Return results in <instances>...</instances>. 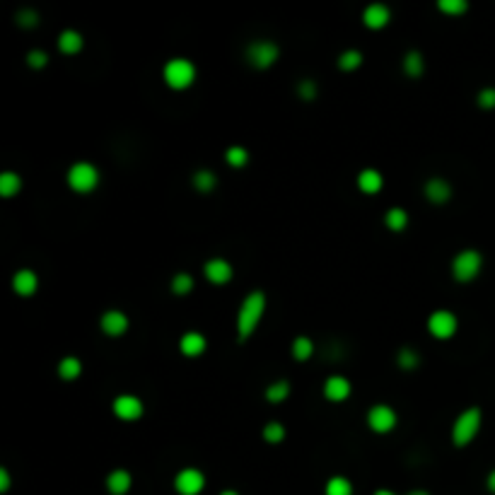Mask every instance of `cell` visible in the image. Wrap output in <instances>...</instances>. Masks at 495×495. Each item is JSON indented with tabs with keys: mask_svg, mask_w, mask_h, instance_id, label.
I'll use <instances>...</instances> for the list:
<instances>
[{
	"mask_svg": "<svg viewBox=\"0 0 495 495\" xmlns=\"http://www.w3.org/2000/svg\"><path fill=\"white\" fill-rule=\"evenodd\" d=\"M263 309H266V295L261 290H254L244 297L237 314V336L239 341H246L256 331L258 322L263 317Z\"/></svg>",
	"mask_w": 495,
	"mask_h": 495,
	"instance_id": "cell-1",
	"label": "cell"
},
{
	"mask_svg": "<svg viewBox=\"0 0 495 495\" xmlns=\"http://www.w3.org/2000/svg\"><path fill=\"white\" fill-rule=\"evenodd\" d=\"M481 420H483L481 408L478 406L466 408L464 413L454 420V427H452L454 444H457V447H466V444H469L478 435V430H481Z\"/></svg>",
	"mask_w": 495,
	"mask_h": 495,
	"instance_id": "cell-2",
	"label": "cell"
},
{
	"mask_svg": "<svg viewBox=\"0 0 495 495\" xmlns=\"http://www.w3.org/2000/svg\"><path fill=\"white\" fill-rule=\"evenodd\" d=\"M481 266H483L481 251H476V249H464V251H459V254L454 256V261H452V273H454V278H457L459 283H469V280H474L476 275L481 273Z\"/></svg>",
	"mask_w": 495,
	"mask_h": 495,
	"instance_id": "cell-3",
	"label": "cell"
},
{
	"mask_svg": "<svg viewBox=\"0 0 495 495\" xmlns=\"http://www.w3.org/2000/svg\"><path fill=\"white\" fill-rule=\"evenodd\" d=\"M68 184L77 194H89V191H94L99 184L97 167L89 165V162H77V165H73L68 170Z\"/></svg>",
	"mask_w": 495,
	"mask_h": 495,
	"instance_id": "cell-4",
	"label": "cell"
},
{
	"mask_svg": "<svg viewBox=\"0 0 495 495\" xmlns=\"http://www.w3.org/2000/svg\"><path fill=\"white\" fill-rule=\"evenodd\" d=\"M196 77V65L187 58H172L165 65V82L172 89H184L194 82Z\"/></svg>",
	"mask_w": 495,
	"mask_h": 495,
	"instance_id": "cell-5",
	"label": "cell"
},
{
	"mask_svg": "<svg viewBox=\"0 0 495 495\" xmlns=\"http://www.w3.org/2000/svg\"><path fill=\"white\" fill-rule=\"evenodd\" d=\"M457 317H454L449 309H437V312L430 314V319H427V331H430L435 339H452L454 334H457Z\"/></svg>",
	"mask_w": 495,
	"mask_h": 495,
	"instance_id": "cell-6",
	"label": "cell"
},
{
	"mask_svg": "<svg viewBox=\"0 0 495 495\" xmlns=\"http://www.w3.org/2000/svg\"><path fill=\"white\" fill-rule=\"evenodd\" d=\"M246 58L254 68H268L278 58V46L273 42H266V39H258V42L246 46Z\"/></svg>",
	"mask_w": 495,
	"mask_h": 495,
	"instance_id": "cell-7",
	"label": "cell"
},
{
	"mask_svg": "<svg viewBox=\"0 0 495 495\" xmlns=\"http://www.w3.org/2000/svg\"><path fill=\"white\" fill-rule=\"evenodd\" d=\"M206 486V478L199 469L189 466V469H182L174 478V488H177L179 495H199Z\"/></svg>",
	"mask_w": 495,
	"mask_h": 495,
	"instance_id": "cell-8",
	"label": "cell"
},
{
	"mask_svg": "<svg viewBox=\"0 0 495 495\" xmlns=\"http://www.w3.org/2000/svg\"><path fill=\"white\" fill-rule=\"evenodd\" d=\"M368 425L372 427L375 432H389L394 430V425H396V413H394V408L387 406V403H377L368 413Z\"/></svg>",
	"mask_w": 495,
	"mask_h": 495,
	"instance_id": "cell-9",
	"label": "cell"
},
{
	"mask_svg": "<svg viewBox=\"0 0 495 495\" xmlns=\"http://www.w3.org/2000/svg\"><path fill=\"white\" fill-rule=\"evenodd\" d=\"M114 413L121 420H138L143 415V401L138 396H131V394H121V396L114 399Z\"/></svg>",
	"mask_w": 495,
	"mask_h": 495,
	"instance_id": "cell-10",
	"label": "cell"
},
{
	"mask_svg": "<svg viewBox=\"0 0 495 495\" xmlns=\"http://www.w3.org/2000/svg\"><path fill=\"white\" fill-rule=\"evenodd\" d=\"M324 396L329 401H346L351 396V382L341 375H334L324 382Z\"/></svg>",
	"mask_w": 495,
	"mask_h": 495,
	"instance_id": "cell-11",
	"label": "cell"
},
{
	"mask_svg": "<svg viewBox=\"0 0 495 495\" xmlns=\"http://www.w3.org/2000/svg\"><path fill=\"white\" fill-rule=\"evenodd\" d=\"M99 324H102V331L106 336H121L128 329V317L119 312V309H109V312L102 314V322Z\"/></svg>",
	"mask_w": 495,
	"mask_h": 495,
	"instance_id": "cell-12",
	"label": "cell"
},
{
	"mask_svg": "<svg viewBox=\"0 0 495 495\" xmlns=\"http://www.w3.org/2000/svg\"><path fill=\"white\" fill-rule=\"evenodd\" d=\"M203 271H206V278L215 285H225L232 278V266H230L225 258H211L203 266Z\"/></svg>",
	"mask_w": 495,
	"mask_h": 495,
	"instance_id": "cell-13",
	"label": "cell"
},
{
	"mask_svg": "<svg viewBox=\"0 0 495 495\" xmlns=\"http://www.w3.org/2000/svg\"><path fill=\"white\" fill-rule=\"evenodd\" d=\"M389 20H391V10L387 8V5H382V3L368 5L365 13H363V22L370 27V30H382V27H384Z\"/></svg>",
	"mask_w": 495,
	"mask_h": 495,
	"instance_id": "cell-14",
	"label": "cell"
},
{
	"mask_svg": "<svg viewBox=\"0 0 495 495\" xmlns=\"http://www.w3.org/2000/svg\"><path fill=\"white\" fill-rule=\"evenodd\" d=\"M37 288H39V278L35 271H30V268H22V271L13 275V290L18 292V295L30 297V295H35Z\"/></svg>",
	"mask_w": 495,
	"mask_h": 495,
	"instance_id": "cell-15",
	"label": "cell"
},
{
	"mask_svg": "<svg viewBox=\"0 0 495 495\" xmlns=\"http://www.w3.org/2000/svg\"><path fill=\"white\" fill-rule=\"evenodd\" d=\"M131 483H133V478L126 469L111 471L109 478H106V488H109L111 495H126L128 491H131Z\"/></svg>",
	"mask_w": 495,
	"mask_h": 495,
	"instance_id": "cell-16",
	"label": "cell"
},
{
	"mask_svg": "<svg viewBox=\"0 0 495 495\" xmlns=\"http://www.w3.org/2000/svg\"><path fill=\"white\" fill-rule=\"evenodd\" d=\"M179 348H182L184 356L196 358V356H201V353L206 351V339L199 334V331H189V334L182 336V341H179Z\"/></svg>",
	"mask_w": 495,
	"mask_h": 495,
	"instance_id": "cell-17",
	"label": "cell"
},
{
	"mask_svg": "<svg viewBox=\"0 0 495 495\" xmlns=\"http://www.w3.org/2000/svg\"><path fill=\"white\" fill-rule=\"evenodd\" d=\"M449 194H452V189H449V184L444 179H430L425 184V199L432 201V203H444L449 199Z\"/></svg>",
	"mask_w": 495,
	"mask_h": 495,
	"instance_id": "cell-18",
	"label": "cell"
},
{
	"mask_svg": "<svg viewBox=\"0 0 495 495\" xmlns=\"http://www.w3.org/2000/svg\"><path fill=\"white\" fill-rule=\"evenodd\" d=\"M58 49H61V51H63L65 56L80 54V51H82V37H80V32H75V30L61 32V37H58Z\"/></svg>",
	"mask_w": 495,
	"mask_h": 495,
	"instance_id": "cell-19",
	"label": "cell"
},
{
	"mask_svg": "<svg viewBox=\"0 0 495 495\" xmlns=\"http://www.w3.org/2000/svg\"><path fill=\"white\" fill-rule=\"evenodd\" d=\"M20 189H22L20 174H15V172H3L0 174V196L13 199V196L20 194Z\"/></svg>",
	"mask_w": 495,
	"mask_h": 495,
	"instance_id": "cell-20",
	"label": "cell"
},
{
	"mask_svg": "<svg viewBox=\"0 0 495 495\" xmlns=\"http://www.w3.org/2000/svg\"><path fill=\"white\" fill-rule=\"evenodd\" d=\"M358 187L363 194H377L382 189V174L377 170H365L358 177Z\"/></svg>",
	"mask_w": 495,
	"mask_h": 495,
	"instance_id": "cell-21",
	"label": "cell"
},
{
	"mask_svg": "<svg viewBox=\"0 0 495 495\" xmlns=\"http://www.w3.org/2000/svg\"><path fill=\"white\" fill-rule=\"evenodd\" d=\"M403 70H406V75H411V77H420L425 70L423 56H420L418 51H408L406 56H403Z\"/></svg>",
	"mask_w": 495,
	"mask_h": 495,
	"instance_id": "cell-22",
	"label": "cell"
},
{
	"mask_svg": "<svg viewBox=\"0 0 495 495\" xmlns=\"http://www.w3.org/2000/svg\"><path fill=\"white\" fill-rule=\"evenodd\" d=\"M384 223H387V227L394 230V232H401V230H406V225H408V215L403 208H391V211H387Z\"/></svg>",
	"mask_w": 495,
	"mask_h": 495,
	"instance_id": "cell-23",
	"label": "cell"
},
{
	"mask_svg": "<svg viewBox=\"0 0 495 495\" xmlns=\"http://www.w3.org/2000/svg\"><path fill=\"white\" fill-rule=\"evenodd\" d=\"M82 372V363L77 358H63L58 363V375L63 377L65 382H70V380H75V377H80Z\"/></svg>",
	"mask_w": 495,
	"mask_h": 495,
	"instance_id": "cell-24",
	"label": "cell"
},
{
	"mask_svg": "<svg viewBox=\"0 0 495 495\" xmlns=\"http://www.w3.org/2000/svg\"><path fill=\"white\" fill-rule=\"evenodd\" d=\"M314 353V343L307 339V336H297L295 341H292V356L295 360H300V363H305V360L312 358Z\"/></svg>",
	"mask_w": 495,
	"mask_h": 495,
	"instance_id": "cell-25",
	"label": "cell"
},
{
	"mask_svg": "<svg viewBox=\"0 0 495 495\" xmlns=\"http://www.w3.org/2000/svg\"><path fill=\"white\" fill-rule=\"evenodd\" d=\"M326 495H353V483L343 476H334L326 481Z\"/></svg>",
	"mask_w": 495,
	"mask_h": 495,
	"instance_id": "cell-26",
	"label": "cell"
},
{
	"mask_svg": "<svg viewBox=\"0 0 495 495\" xmlns=\"http://www.w3.org/2000/svg\"><path fill=\"white\" fill-rule=\"evenodd\" d=\"M215 184H218V179H215V174L213 172H208V170H199L194 174V187L201 191V194H208V191H213L215 189Z\"/></svg>",
	"mask_w": 495,
	"mask_h": 495,
	"instance_id": "cell-27",
	"label": "cell"
},
{
	"mask_svg": "<svg viewBox=\"0 0 495 495\" xmlns=\"http://www.w3.org/2000/svg\"><path fill=\"white\" fill-rule=\"evenodd\" d=\"M191 290H194V278H191L187 271L177 273L172 278V292L174 295H189Z\"/></svg>",
	"mask_w": 495,
	"mask_h": 495,
	"instance_id": "cell-28",
	"label": "cell"
},
{
	"mask_svg": "<svg viewBox=\"0 0 495 495\" xmlns=\"http://www.w3.org/2000/svg\"><path fill=\"white\" fill-rule=\"evenodd\" d=\"M288 394H290V384H288V382H273V384L266 389V399H268V401H273V403H280V401H285V399H288Z\"/></svg>",
	"mask_w": 495,
	"mask_h": 495,
	"instance_id": "cell-29",
	"label": "cell"
},
{
	"mask_svg": "<svg viewBox=\"0 0 495 495\" xmlns=\"http://www.w3.org/2000/svg\"><path fill=\"white\" fill-rule=\"evenodd\" d=\"M363 63V54L351 49V51H343L341 58H339V68L341 70H356L358 65Z\"/></svg>",
	"mask_w": 495,
	"mask_h": 495,
	"instance_id": "cell-30",
	"label": "cell"
},
{
	"mask_svg": "<svg viewBox=\"0 0 495 495\" xmlns=\"http://www.w3.org/2000/svg\"><path fill=\"white\" fill-rule=\"evenodd\" d=\"M418 363H420V358H418V353H415L413 348H401V351H399V368L415 370L418 368Z\"/></svg>",
	"mask_w": 495,
	"mask_h": 495,
	"instance_id": "cell-31",
	"label": "cell"
},
{
	"mask_svg": "<svg viewBox=\"0 0 495 495\" xmlns=\"http://www.w3.org/2000/svg\"><path fill=\"white\" fill-rule=\"evenodd\" d=\"M285 437V427L280 425V423H266V427H263V440L266 442H271V444H278L280 440Z\"/></svg>",
	"mask_w": 495,
	"mask_h": 495,
	"instance_id": "cell-32",
	"label": "cell"
},
{
	"mask_svg": "<svg viewBox=\"0 0 495 495\" xmlns=\"http://www.w3.org/2000/svg\"><path fill=\"white\" fill-rule=\"evenodd\" d=\"M225 160H227V165H232V167H244L246 160H249V155H246L244 148L234 145V148H230L227 153H225Z\"/></svg>",
	"mask_w": 495,
	"mask_h": 495,
	"instance_id": "cell-33",
	"label": "cell"
},
{
	"mask_svg": "<svg viewBox=\"0 0 495 495\" xmlns=\"http://www.w3.org/2000/svg\"><path fill=\"white\" fill-rule=\"evenodd\" d=\"M437 8H440L442 13H449V15H464L466 10H469V5H466L464 0H440Z\"/></svg>",
	"mask_w": 495,
	"mask_h": 495,
	"instance_id": "cell-34",
	"label": "cell"
},
{
	"mask_svg": "<svg viewBox=\"0 0 495 495\" xmlns=\"http://www.w3.org/2000/svg\"><path fill=\"white\" fill-rule=\"evenodd\" d=\"M18 25L30 30V27H37L39 25V13L37 10H20L18 13Z\"/></svg>",
	"mask_w": 495,
	"mask_h": 495,
	"instance_id": "cell-35",
	"label": "cell"
},
{
	"mask_svg": "<svg viewBox=\"0 0 495 495\" xmlns=\"http://www.w3.org/2000/svg\"><path fill=\"white\" fill-rule=\"evenodd\" d=\"M478 106H481V109H493L495 106V87H486L478 92Z\"/></svg>",
	"mask_w": 495,
	"mask_h": 495,
	"instance_id": "cell-36",
	"label": "cell"
},
{
	"mask_svg": "<svg viewBox=\"0 0 495 495\" xmlns=\"http://www.w3.org/2000/svg\"><path fill=\"white\" fill-rule=\"evenodd\" d=\"M297 94H300L302 99H314L317 97V85H314L312 80H302L300 85H297Z\"/></svg>",
	"mask_w": 495,
	"mask_h": 495,
	"instance_id": "cell-37",
	"label": "cell"
},
{
	"mask_svg": "<svg viewBox=\"0 0 495 495\" xmlns=\"http://www.w3.org/2000/svg\"><path fill=\"white\" fill-rule=\"evenodd\" d=\"M27 63H30L32 68H44V65H46V54L44 51H30V56H27Z\"/></svg>",
	"mask_w": 495,
	"mask_h": 495,
	"instance_id": "cell-38",
	"label": "cell"
},
{
	"mask_svg": "<svg viewBox=\"0 0 495 495\" xmlns=\"http://www.w3.org/2000/svg\"><path fill=\"white\" fill-rule=\"evenodd\" d=\"M10 488V474L5 466H0V493H5Z\"/></svg>",
	"mask_w": 495,
	"mask_h": 495,
	"instance_id": "cell-39",
	"label": "cell"
},
{
	"mask_svg": "<svg viewBox=\"0 0 495 495\" xmlns=\"http://www.w3.org/2000/svg\"><path fill=\"white\" fill-rule=\"evenodd\" d=\"M486 486H488V491L495 493V469L491 471V474H488V478H486Z\"/></svg>",
	"mask_w": 495,
	"mask_h": 495,
	"instance_id": "cell-40",
	"label": "cell"
},
{
	"mask_svg": "<svg viewBox=\"0 0 495 495\" xmlns=\"http://www.w3.org/2000/svg\"><path fill=\"white\" fill-rule=\"evenodd\" d=\"M375 495H396L394 491H387V488H380V491H377Z\"/></svg>",
	"mask_w": 495,
	"mask_h": 495,
	"instance_id": "cell-41",
	"label": "cell"
},
{
	"mask_svg": "<svg viewBox=\"0 0 495 495\" xmlns=\"http://www.w3.org/2000/svg\"><path fill=\"white\" fill-rule=\"evenodd\" d=\"M406 495H430V493H427V491H411Z\"/></svg>",
	"mask_w": 495,
	"mask_h": 495,
	"instance_id": "cell-42",
	"label": "cell"
},
{
	"mask_svg": "<svg viewBox=\"0 0 495 495\" xmlns=\"http://www.w3.org/2000/svg\"><path fill=\"white\" fill-rule=\"evenodd\" d=\"M220 495H239V493L237 491H223Z\"/></svg>",
	"mask_w": 495,
	"mask_h": 495,
	"instance_id": "cell-43",
	"label": "cell"
}]
</instances>
